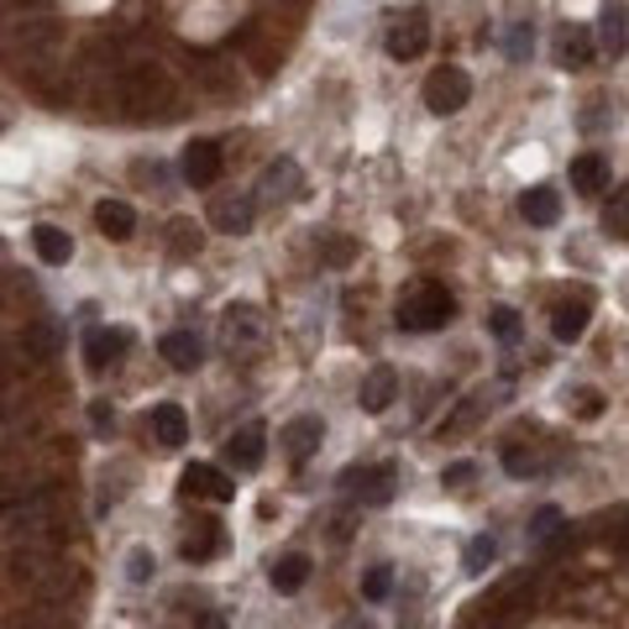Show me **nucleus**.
<instances>
[{
	"instance_id": "obj_3",
	"label": "nucleus",
	"mask_w": 629,
	"mask_h": 629,
	"mask_svg": "<svg viewBox=\"0 0 629 629\" xmlns=\"http://www.w3.org/2000/svg\"><path fill=\"white\" fill-rule=\"evenodd\" d=\"M341 493L357 499L367 508H384L393 493H399V467L393 461H378V467H346L341 472Z\"/></svg>"
},
{
	"instance_id": "obj_41",
	"label": "nucleus",
	"mask_w": 629,
	"mask_h": 629,
	"mask_svg": "<svg viewBox=\"0 0 629 629\" xmlns=\"http://www.w3.org/2000/svg\"><path fill=\"white\" fill-rule=\"evenodd\" d=\"M90 420H95L100 431H111V425H116V414H111V404H90Z\"/></svg>"
},
{
	"instance_id": "obj_44",
	"label": "nucleus",
	"mask_w": 629,
	"mask_h": 629,
	"mask_svg": "<svg viewBox=\"0 0 629 629\" xmlns=\"http://www.w3.org/2000/svg\"><path fill=\"white\" fill-rule=\"evenodd\" d=\"M11 5H22V11H37V5H48V0H11Z\"/></svg>"
},
{
	"instance_id": "obj_40",
	"label": "nucleus",
	"mask_w": 629,
	"mask_h": 629,
	"mask_svg": "<svg viewBox=\"0 0 629 629\" xmlns=\"http://www.w3.org/2000/svg\"><path fill=\"white\" fill-rule=\"evenodd\" d=\"M467 478H472V461H451L446 467V488H467Z\"/></svg>"
},
{
	"instance_id": "obj_25",
	"label": "nucleus",
	"mask_w": 629,
	"mask_h": 629,
	"mask_svg": "<svg viewBox=\"0 0 629 629\" xmlns=\"http://www.w3.org/2000/svg\"><path fill=\"white\" fill-rule=\"evenodd\" d=\"M393 399H399V373H393V367H373V373H367V384H363V410L367 414H384Z\"/></svg>"
},
{
	"instance_id": "obj_38",
	"label": "nucleus",
	"mask_w": 629,
	"mask_h": 629,
	"mask_svg": "<svg viewBox=\"0 0 629 629\" xmlns=\"http://www.w3.org/2000/svg\"><path fill=\"white\" fill-rule=\"evenodd\" d=\"M572 410H577V420H598V414H604V393H598V388H577V393H572Z\"/></svg>"
},
{
	"instance_id": "obj_18",
	"label": "nucleus",
	"mask_w": 629,
	"mask_h": 629,
	"mask_svg": "<svg viewBox=\"0 0 629 629\" xmlns=\"http://www.w3.org/2000/svg\"><path fill=\"white\" fill-rule=\"evenodd\" d=\"M226 546V535H220L216 519H194L190 530H184V540H179V551H184V561H210Z\"/></svg>"
},
{
	"instance_id": "obj_42",
	"label": "nucleus",
	"mask_w": 629,
	"mask_h": 629,
	"mask_svg": "<svg viewBox=\"0 0 629 629\" xmlns=\"http://www.w3.org/2000/svg\"><path fill=\"white\" fill-rule=\"evenodd\" d=\"M325 258H331V263H346V258H352V247H346V242H325Z\"/></svg>"
},
{
	"instance_id": "obj_26",
	"label": "nucleus",
	"mask_w": 629,
	"mask_h": 629,
	"mask_svg": "<svg viewBox=\"0 0 629 629\" xmlns=\"http://www.w3.org/2000/svg\"><path fill=\"white\" fill-rule=\"evenodd\" d=\"M267 582H273V593H299L310 582V561L299 557V551H289V557H278L267 567Z\"/></svg>"
},
{
	"instance_id": "obj_36",
	"label": "nucleus",
	"mask_w": 629,
	"mask_h": 629,
	"mask_svg": "<svg viewBox=\"0 0 629 629\" xmlns=\"http://www.w3.org/2000/svg\"><path fill=\"white\" fill-rule=\"evenodd\" d=\"M152 577H158L152 551H147V546H131V557H126V582H137V587H142V582H152Z\"/></svg>"
},
{
	"instance_id": "obj_9",
	"label": "nucleus",
	"mask_w": 629,
	"mask_h": 629,
	"mask_svg": "<svg viewBox=\"0 0 629 629\" xmlns=\"http://www.w3.org/2000/svg\"><path fill=\"white\" fill-rule=\"evenodd\" d=\"M252 216H258V205H252V194H242V190L210 199V226L226 231V237H247V231H252Z\"/></svg>"
},
{
	"instance_id": "obj_16",
	"label": "nucleus",
	"mask_w": 629,
	"mask_h": 629,
	"mask_svg": "<svg viewBox=\"0 0 629 629\" xmlns=\"http://www.w3.org/2000/svg\"><path fill=\"white\" fill-rule=\"evenodd\" d=\"M299 194H305V173H299V163H294V158H278V163L263 173V199L273 205V199H299Z\"/></svg>"
},
{
	"instance_id": "obj_27",
	"label": "nucleus",
	"mask_w": 629,
	"mask_h": 629,
	"mask_svg": "<svg viewBox=\"0 0 629 629\" xmlns=\"http://www.w3.org/2000/svg\"><path fill=\"white\" fill-rule=\"evenodd\" d=\"M604 231L614 237V242L629 247V184H619V190L608 194V205H604Z\"/></svg>"
},
{
	"instance_id": "obj_30",
	"label": "nucleus",
	"mask_w": 629,
	"mask_h": 629,
	"mask_svg": "<svg viewBox=\"0 0 629 629\" xmlns=\"http://www.w3.org/2000/svg\"><path fill=\"white\" fill-rule=\"evenodd\" d=\"M530 48H535V26H530V16H519V22L508 26V37H504L508 64H525V58H530Z\"/></svg>"
},
{
	"instance_id": "obj_32",
	"label": "nucleus",
	"mask_w": 629,
	"mask_h": 629,
	"mask_svg": "<svg viewBox=\"0 0 629 629\" xmlns=\"http://www.w3.org/2000/svg\"><path fill=\"white\" fill-rule=\"evenodd\" d=\"M22 346L32 352V363H48L53 352H58V331H53V325H26Z\"/></svg>"
},
{
	"instance_id": "obj_15",
	"label": "nucleus",
	"mask_w": 629,
	"mask_h": 629,
	"mask_svg": "<svg viewBox=\"0 0 629 629\" xmlns=\"http://www.w3.org/2000/svg\"><path fill=\"white\" fill-rule=\"evenodd\" d=\"M158 352H163V363L173 373H194V367L205 363V341L194 336V331H169V336L158 341Z\"/></svg>"
},
{
	"instance_id": "obj_10",
	"label": "nucleus",
	"mask_w": 629,
	"mask_h": 629,
	"mask_svg": "<svg viewBox=\"0 0 629 629\" xmlns=\"http://www.w3.org/2000/svg\"><path fill=\"white\" fill-rule=\"evenodd\" d=\"M220 169H226L220 142H210V137H194V142L184 147V179H190L194 190H210V184L220 179Z\"/></svg>"
},
{
	"instance_id": "obj_22",
	"label": "nucleus",
	"mask_w": 629,
	"mask_h": 629,
	"mask_svg": "<svg viewBox=\"0 0 629 629\" xmlns=\"http://www.w3.org/2000/svg\"><path fill=\"white\" fill-rule=\"evenodd\" d=\"M572 190L577 194H604L608 190V158L604 152H577V158H572Z\"/></svg>"
},
{
	"instance_id": "obj_14",
	"label": "nucleus",
	"mask_w": 629,
	"mask_h": 629,
	"mask_svg": "<svg viewBox=\"0 0 629 629\" xmlns=\"http://www.w3.org/2000/svg\"><path fill=\"white\" fill-rule=\"evenodd\" d=\"M593 43L608 53V58H619L629 48V11L625 0H604L598 5V32H593Z\"/></svg>"
},
{
	"instance_id": "obj_5",
	"label": "nucleus",
	"mask_w": 629,
	"mask_h": 629,
	"mask_svg": "<svg viewBox=\"0 0 629 629\" xmlns=\"http://www.w3.org/2000/svg\"><path fill=\"white\" fill-rule=\"evenodd\" d=\"M384 48H388V58H399V64L420 58V53L431 48V22H425V11H399V16L388 22Z\"/></svg>"
},
{
	"instance_id": "obj_33",
	"label": "nucleus",
	"mask_w": 629,
	"mask_h": 629,
	"mask_svg": "<svg viewBox=\"0 0 629 629\" xmlns=\"http://www.w3.org/2000/svg\"><path fill=\"white\" fill-rule=\"evenodd\" d=\"M478 414H488V393H467V404H461V410L451 414V420H446L441 431H446V436H457V431H467V425H472Z\"/></svg>"
},
{
	"instance_id": "obj_21",
	"label": "nucleus",
	"mask_w": 629,
	"mask_h": 629,
	"mask_svg": "<svg viewBox=\"0 0 629 629\" xmlns=\"http://www.w3.org/2000/svg\"><path fill=\"white\" fill-rule=\"evenodd\" d=\"M95 226L111 237V242H126V237L137 231V210H131L126 199H100V205H95Z\"/></svg>"
},
{
	"instance_id": "obj_20",
	"label": "nucleus",
	"mask_w": 629,
	"mask_h": 629,
	"mask_svg": "<svg viewBox=\"0 0 629 629\" xmlns=\"http://www.w3.org/2000/svg\"><path fill=\"white\" fill-rule=\"evenodd\" d=\"M519 216L530 220V226H557L561 216V194L551 184H535V190L519 194Z\"/></svg>"
},
{
	"instance_id": "obj_45",
	"label": "nucleus",
	"mask_w": 629,
	"mask_h": 629,
	"mask_svg": "<svg viewBox=\"0 0 629 629\" xmlns=\"http://www.w3.org/2000/svg\"><path fill=\"white\" fill-rule=\"evenodd\" d=\"M341 629H373V625H367V619H346V625H341Z\"/></svg>"
},
{
	"instance_id": "obj_24",
	"label": "nucleus",
	"mask_w": 629,
	"mask_h": 629,
	"mask_svg": "<svg viewBox=\"0 0 629 629\" xmlns=\"http://www.w3.org/2000/svg\"><path fill=\"white\" fill-rule=\"evenodd\" d=\"M551 336L567 341V346L587 336V299H561L551 310Z\"/></svg>"
},
{
	"instance_id": "obj_1",
	"label": "nucleus",
	"mask_w": 629,
	"mask_h": 629,
	"mask_svg": "<svg viewBox=\"0 0 629 629\" xmlns=\"http://www.w3.org/2000/svg\"><path fill=\"white\" fill-rule=\"evenodd\" d=\"M399 331H414V336H425V331H446L451 320H457V299L451 289H441V284H420L399 299Z\"/></svg>"
},
{
	"instance_id": "obj_43",
	"label": "nucleus",
	"mask_w": 629,
	"mask_h": 629,
	"mask_svg": "<svg viewBox=\"0 0 629 629\" xmlns=\"http://www.w3.org/2000/svg\"><path fill=\"white\" fill-rule=\"evenodd\" d=\"M199 629H226V625H220V614H205V619H199Z\"/></svg>"
},
{
	"instance_id": "obj_19",
	"label": "nucleus",
	"mask_w": 629,
	"mask_h": 629,
	"mask_svg": "<svg viewBox=\"0 0 629 629\" xmlns=\"http://www.w3.org/2000/svg\"><path fill=\"white\" fill-rule=\"evenodd\" d=\"M32 247H37V258H43L48 267H64L73 258V237L64 231V226H48V220L32 226Z\"/></svg>"
},
{
	"instance_id": "obj_2",
	"label": "nucleus",
	"mask_w": 629,
	"mask_h": 629,
	"mask_svg": "<svg viewBox=\"0 0 629 629\" xmlns=\"http://www.w3.org/2000/svg\"><path fill=\"white\" fill-rule=\"evenodd\" d=\"M263 336H267V320L258 305H226V314H220V346H226L231 357L252 363V357L263 352Z\"/></svg>"
},
{
	"instance_id": "obj_34",
	"label": "nucleus",
	"mask_w": 629,
	"mask_h": 629,
	"mask_svg": "<svg viewBox=\"0 0 629 629\" xmlns=\"http://www.w3.org/2000/svg\"><path fill=\"white\" fill-rule=\"evenodd\" d=\"M488 331H493L499 341H519L525 325H519V314L508 310V305H493V310H488Z\"/></svg>"
},
{
	"instance_id": "obj_17",
	"label": "nucleus",
	"mask_w": 629,
	"mask_h": 629,
	"mask_svg": "<svg viewBox=\"0 0 629 629\" xmlns=\"http://www.w3.org/2000/svg\"><path fill=\"white\" fill-rule=\"evenodd\" d=\"M147 425H152V441H158L163 451H173V446H184V441H190V414L179 410V404H158Z\"/></svg>"
},
{
	"instance_id": "obj_7",
	"label": "nucleus",
	"mask_w": 629,
	"mask_h": 629,
	"mask_svg": "<svg viewBox=\"0 0 629 629\" xmlns=\"http://www.w3.org/2000/svg\"><path fill=\"white\" fill-rule=\"evenodd\" d=\"M122 100L126 105H169L173 90L158 64H131V69L122 73Z\"/></svg>"
},
{
	"instance_id": "obj_35",
	"label": "nucleus",
	"mask_w": 629,
	"mask_h": 629,
	"mask_svg": "<svg viewBox=\"0 0 629 629\" xmlns=\"http://www.w3.org/2000/svg\"><path fill=\"white\" fill-rule=\"evenodd\" d=\"M493 557H499V540H493V535H478V540L467 546V572L483 577V567H493Z\"/></svg>"
},
{
	"instance_id": "obj_6",
	"label": "nucleus",
	"mask_w": 629,
	"mask_h": 629,
	"mask_svg": "<svg viewBox=\"0 0 629 629\" xmlns=\"http://www.w3.org/2000/svg\"><path fill=\"white\" fill-rule=\"evenodd\" d=\"M179 493L184 499H210V504H231L237 483H231V472H220L216 461H190L184 478H179Z\"/></svg>"
},
{
	"instance_id": "obj_12",
	"label": "nucleus",
	"mask_w": 629,
	"mask_h": 629,
	"mask_svg": "<svg viewBox=\"0 0 629 629\" xmlns=\"http://www.w3.org/2000/svg\"><path fill=\"white\" fill-rule=\"evenodd\" d=\"M593 58H598V43H593V32H587V26H577V22H567L557 32V64L567 73H582L587 69V64H593Z\"/></svg>"
},
{
	"instance_id": "obj_28",
	"label": "nucleus",
	"mask_w": 629,
	"mask_h": 629,
	"mask_svg": "<svg viewBox=\"0 0 629 629\" xmlns=\"http://www.w3.org/2000/svg\"><path fill=\"white\" fill-rule=\"evenodd\" d=\"M561 535H567V519H561V508H557V504L535 508V525H530V540H535V546H557Z\"/></svg>"
},
{
	"instance_id": "obj_29",
	"label": "nucleus",
	"mask_w": 629,
	"mask_h": 629,
	"mask_svg": "<svg viewBox=\"0 0 629 629\" xmlns=\"http://www.w3.org/2000/svg\"><path fill=\"white\" fill-rule=\"evenodd\" d=\"M504 472L508 478H535V472H546V457L530 446H504Z\"/></svg>"
},
{
	"instance_id": "obj_37",
	"label": "nucleus",
	"mask_w": 629,
	"mask_h": 629,
	"mask_svg": "<svg viewBox=\"0 0 629 629\" xmlns=\"http://www.w3.org/2000/svg\"><path fill=\"white\" fill-rule=\"evenodd\" d=\"M388 593H393V567H373L363 577V598L367 604H384Z\"/></svg>"
},
{
	"instance_id": "obj_11",
	"label": "nucleus",
	"mask_w": 629,
	"mask_h": 629,
	"mask_svg": "<svg viewBox=\"0 0 629 629\" xmlns=\"http://www.w3.org/2000/svg\"><path fill=\"white\" fill-rule=\"evenodd\" d=\"M126 346H131V331H126V325H105V331H90V336H84V367H90V373H105V367L122 363Z\"/></svg>"
},
{
	"instance_id": "obj_4",
	"label": "nucleus",
	"mask_w": 629,
	"mask_h": 629,
	"mask_svg": "<svg viewBox=\"0 0 629 629\" xmlns=\"http://www.w3.org/2000/svg\"><path fill=\"white\" fill-rule=\"evenodd\" d=\"M467 100H472V79L461 69H451V64H441V69L425 79V111H431V116H457Z\"/></svg>"
},
{
	"instance_id": "obj_31",
	"label": "nucleus",
	"mask_w": 629,
	"mask_h": 629,
	"mask_svg": "<svg viewBox=\"0 0 629 629\" xmlns=\"http://www.w3.org/2000/svg\"><path fill=\"white\" fill-rule=\"evenodd\" d=\"M199 242H205V237H199V226H194V220H173V226H169V252H173V258H194Z\"/></svg>"
},
{
	"instance_id": "obj_39",
	"label": "nucleus",
	"mask_w": 629,
	"mask_h": 629,
	"mask_svg": "<svg viewBox=\"0 0 629 629\" xmlns=\"http://www.w3.org/2000/svg\"><path fill=\"white\" fill-rule=\"evenodd\" d=\"M608 122H614L608 100H604V95H593V100H587V111H582V126H587V131H598V126H608Z\"/></svg>"
},
{
	"instance_id": "obj_8",
	"label": "nucleus",
	"mask_w": 629,
	"mask_h": 629,
	"mask_svg": "<svg viewBox=\"0 0 629 629\" xmlns=\"http://www.w3.org/2000/svg\"><path fill=\"white\" fill-rule=\"evenodd\" d=\"M267 457V425L263 420H247L242 431H231V441H226V461L237 467V472H258Z\"/></svg>"
},
{
	"instance_id": "obj_23",
	"label": "nucleus",
	"mask_w": 629,
	"mask_h": 629,
	"mask_svg": "<svg viewBox=\"0 0 629 629\" xmlns=\"http://www.w3.org/2000/svg\"><path fill=\"white\" fill-rule=\"evenodd\" d=\"M53 48H58V26L53 22H22L16 37H11L16 58H37V53H53Z\"/></svg>"
},
{
	"instance_id": "obj_13",
	"label": "nucleus",
	"mask_w": 629,
	"mask_h": 629,
	"mask_svg": "<svg viewBox=\"0 0 629 629\" xmlns=\"http://www.w3.org/2000/svg\"><path fill=\"white\" fill-rule=\"evenodd\" d=\"M320 436H325V420H320V414H299V420H289V425H284V457H289V467H305L310 451L320 446Z\"/></svg>"
}]
</instances>
